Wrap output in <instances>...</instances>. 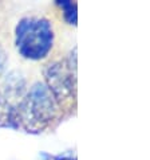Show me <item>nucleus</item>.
Instances as JSON below:
<instances>
[{
	"instance_id": "f257e3e1",
	"label": "nucleus",
	"mask_w": 150,
	"mask_h": 160,
	"mask_svg": "<svg viewBox=\"0 0 150 160\" xmlns=\"http://www.w3.org/2000/svg\"><path fill=\"white\" fill-rule=\"evenodd\" d=\"M60 110L46 83L38 81L11 108L12 125H19L31 133H40L59 117Z\"/></svg>"
},
{
	"instance_id": "f03ea898",
	"label": "nucleus",
	"mask_w": 150,
	"mask_h": 160,
	"mask_svg": "<svg viewBox=\"0 0 150 160\" xmlns=\"http://www.w3.org/2000/svg\"><path fill=\"white\" fill-rule=\"evenodd\" d=\"M54 39V28L46 18H23L15 28L16 48L26 59L40 61L46 58L52 50Z\"/></svg>"
},
{
	"instance_id": "7ed1b4c3",
	"label": "nucleus",
	"mask_w": 150,
	"mask_h": 160,
	"mask_svg": "<svg viewBox=\"0 0 150 160\" xmlns=\"http://www.w3.org/2000/svg\"><path fill=\"white\" fill-rule=\"evenodd\" d=\"M45 83L59 108L71 106L77 101V47L64 61L50 62L45 68Z\"/></svg>"
},
{
	"instance_id": "20e7f679",
	"label": "nucleus",
	"mask_w": 150,
	"mask_h": 160,
	"mask_svg": "<svg viewBox=\"0 0 150 160\" xmlns=\"http://www.w3.org/2000/svg\"><path fill=\"white\" fill-rule=\"evenodd\" d=\"M2 94L10 106H12L11 105L12 100L20 101L26 94V79L23 75L17 72H11L4 79V89L2 90Z\"/></svg>"
},
{
	"instance_id": "39448f33",
	"label": "nucleus",
	"mask_w": 150,
	"mask_h": 160,
	"mask_svg": "<svg viewBox=\"0 0 150 160\" xmlns=\"http://www.w3.org/2000/svg\"><path fill=\"white\" fill-rule=\"evenodd\" d=\"M56 4L60 7L64 20L67 22L70 26H77V23H78V6H77V3L62 0V2H56Z\"/></svg>"
},
{
	"instance_id": "423d86ee",
	"label": "nucleus",
	"mask_w": 150,
	"mask_h": 160,
	"mask_svg": "<svg viewBox=\"0 0 150 160\" xmlns=\"http://www.w3.org/2000/svg\"><path fill=\"white\" fill-rule=\"evenodd\" d=\"M7 62H8V55H7L6 50H4V48L0 46V73H2L3 70L6 69Z\"/></svg>"
},
{
	"instance_id": "0eeeda50",
	"label": "nucleus",
	"mask_w": 150,
	"mask_h": 160,
	"mask_svg": "<svg viewBox=\"0 0 150 160\" xmlns=\"http://www.w3.org/2000/svg\"><path fill=\"white\" fill-rule=\"evenodd\" d=\"M40 158L42 160H75L71 158H67V156H52V155H48V153H40Z\"/></svg>"
}]
</instances>
